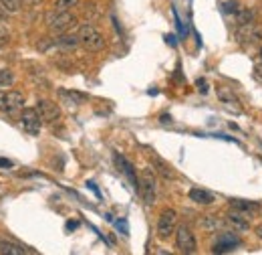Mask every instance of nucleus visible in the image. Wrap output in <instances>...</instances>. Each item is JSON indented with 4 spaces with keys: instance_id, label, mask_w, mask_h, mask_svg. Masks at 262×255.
Listing matches in <instances>:
<instances>
[{
    "instance_id": "nucleus-1",
    "label": "nucleus",
    "mask_w": 262,
    "mask_h": 255,
    "mask_svg": "<svg viewBox=\"0 0 262 255\" xmlns=\"http://www.w3.org/2000/svg\"><path fill=\"white\" fill-rule=\"evenodd\" d=\"M77 34H79L81 45H83L87 51H91V53H97V51H101V49L105 47V37H103V34L99 32V28H97L95 24H91V22L81 24Z\"/></svg>"
},
{
    "instance_id": "nucleus-2",
    "label": "nucleus",
    "mask_w": 262,
    "mask_h": 255,
    "mask_svg": "<svg viewBox=\"0 0 262 255\" xmlns=\"http://www.w3.org/2000/svg\"><path fill=\"white\" fill-rule=\"evenodd\" d=\"M45 22H47V26H49L51 32L63 34L67 28H71V26L77 22V18L73 16L71 10H55V8H53L51 12H47Z\"/></svg>"
},
{
    "instance_id": "nucleus-3",
    "label": "nucleus",
    "mask_w": 262,
    "mask_h": 255,
    "mask_svg": "<svg viewBox=\"0 0 262 255\" xmlns=\"http://www.w3.org/2000/svg\"><path fill=\"white\" fill-rule=\"evenodd\" d=\"M143 199L145 205H153L155 197H157V178L153 174L151 168H143L141 176H139V191H137Z\"/></svg>"
},
{
    "instance_id": "nucleus-4",
    "label": "nucleus",
    "mask_w": 262,
    "mask_h": 255,
    "mask_svg": "<svg viewBox=\"0 0 262 255\" xmlns=\"http://www.w3.org/2000/svg\"><path fill=\"white\" fill-rule=\"evenodd\" d=\"M234 37L240 45H256L262 41V26H258V22H254V20L238 24V30Z\"/></svg>"
},
{
    "instance_id": "nucleus-5",
    "label": "nucleus",
    "mask_w": 262,
    "mask_h": 255,
    "mask_svg": "<svg viewBox=\"0 0 262 255\" xmlns=\"http://www.w3.org/2000/svg\"><path fill=\"white\" fill-rule=\"evenodd\" d=\"M24 105V95L14 89H0V112L4 114H14L22 110Z\"/></svg>"
},
{
    "instance_id": "nucleus-6",
    "label": "nucleus",
    "mask_w": 262,
    "mask_h": 255,
    "mask_svg": "<svg viewBox=\"0 0 262 255\" xmlns=\"http://www.w3.org/2000/svg\"><path fill=\"white\" fill-rule=\"evenodd\" d=\"M176 245L182 253H196L198 251V241L196 235L192 233V229L188 225H180L176 229Z\"/></svg>"
},
{
    "instance_id": "nucleus-7",
    "label": "nucleus",
    "mask_w": 262,
    "mask_h": 255,
    "mask_svg": "<svg viewBox=\"0 0 262 255\" xmlns=\"http://www.w3.org/2000/svg\"><path fill=\"white\" fill-rule=\"evenodd\" d=\"M176 223H178V213L173 209L161 211V215L157 219V237L159 239H169L171 233L176 231Z\"/></svg>"
},
{
    "instance_id": "nucleus-8",
    "label": "nucleus",
    "mask_w": 262,
    "mask_h": 255,
    "mask_svg": "<svg viewBox=\"0 0 262 255\" xmlns=\"http://www.w3.org/2000/svg\"><path fill=\"white\" fill-rule=\"evenodd\" d=\"M20 124H22V130L30 136H38L40 134V128H42V120L36 112V107H26L22 110L20 114Z\"/></svg>"
},
{
    "instance_id": "nucleus-9",
    "label": "nucleus",
    "mask_w": 262,
    "mask_h": 255,
    "mask_svg": "<svg viewBox=\"0 0 262 255\" xmlns=\"http://www.w3.org/2000/svg\"><path fill=\"white\" fill-rule=\"evenodd\" d=\"M36 112H38L40 120L47 122V124H53V122H57L61 118L59 105L55 101H51V99H38L36 101Z\"/></svg>"
},
{
    "instance_id": "nucleus-10",
    "label": "nucleus",
    "mask_w": 262,
    "mask_h": 255,
    "mask_svg": "<svg viewBox=\"0 0 262 255\" xmlns=\"http://www.w3.org/2000/svg\"><path fill=\"white\" fill-rule=\"evenodd\" d=\"M224 225H228L232 231L236 233H242V231H248L250 229V223H248V217H244L242 213L238 211H230L226 217H224Z\"/></svg>"
},
{
    "instance_id": "nucleus-11",
    "label": "nucleus",
    "mask_w": 262,
    "mask_h": 255,
    "mask_svg": "<svg viewBox=\"0 0 262 255\" xmlns=\"http://www.w3.org/2000/svg\"><path fill=\"white\" fill-rule=\"evenodd\" d=\"M238 245H240V239H238L234 233H222L220 239H218V243L212 247V251H214V253H230V251H234Z\"/></svg>"
},
{
    "instance_id": "nucleus-12",
    "label": "nucleus",
    "mask_w": 262,
    "mask_h": 255,
    "mask_svg": "<svg viewBox=\"0 0 262 255\" xmlns=\"http://www.w3.org/2000/svg\"><path fill=\"white\" fill-rule=\"evenodd\" d=\"M59 99L63 101V103H67V105H73V107H77V105H83L85 101H87V95L85 93H81V91H75V89H65V87H59Z\"/></svg>"
},
{
    "instance_id": "nucleus-13",
    "label": "nucleus",
    "mask_w": 262,
    "mask_h": 255,
    "mask_svg": "<svg viewBox=\"0 0 262 255\" xmlns=\"http://www.w3.org/2000/svg\"><path fill=\"white\" fill-rule=\"evenodd\" d=\"M115 162H117L119 170H121V172L127 176V180L131 183V187H133L135 191H139V178H137V174H135V168H133V164H131L125 156H121V154H115Z\"/></svg>"
},
{
    "instance_id": "nucleus-14",
    "label": "nucleus",
    "mask_w": 262,
    "mask_h": 255,
    "mask_svg": "<svg viewBox=\"0 0 262 255\" xmlns=\"http://www.w3.org/2000/svg\"><path fill=\"white\" fill-rule=\"evenodd\" d=\"M230 209H232V211H238V213H242L244 217H250L252 213H256V211L260 209V205H258V203H252V201H240V199H232V201H230Z\"/></svg>"
},
{
    "instance_id": "nucleus-15",
    "label": "nucleus",
    "mask_w": 262,
    "mask_h": 255,
    "mask_svg": "<svg viewBox=\"0 0 262 255\" xmlns=\"http://www.w3.org/2000/svg\"><path fill=\"white\" fill-rule=\"evenodd\" d=\"M55 45L61 49V51H73V49H77V45H81V41H79V34H61V37H57L55 39Z\"/></svg>"
},
{
    "instance_id": "nucleus-16",
    "label": "nucleus",
    "mask_w": 262,
    "mask_h": 255,
    "mask_svg": "<svg viewBox=\"0 0 262 255\" xmlns=\"http://www.w3.org/2000/svg\"><path fill=\"white\" fill-rule=\"evenodd\" d=\"M190 201H194L198 205H212L214 203V195L204 191V189H192L190 191Z\"/></svg>"
},
{
    "instance_id": "nucleus-17",
    "label": "nucleus",
    "mask_w": 262,
    "mask_h": 255,
    "mask_svg": "<svg viewBox=\"0 0 262 255\" xmlns=\"http://www.w3.org/2000/svg\"><path fill=\"white\" fill-rule=\"evenodd\" d=\"M30 253L26 247L12 243V241H0V255H26Z\"/></svg>"
},
{
    "instance_id": "nucleus-18",
    "label": "nucleus",
    "mask_w": 262,
    "mask_h": 255,
    "mask_svg": "<svg viewBox=\"0 0 262 255\" xmlns=\"http://www.w3.org/2000/svg\"><path fill=\"white\" fill-rule=\"evenodd\" d=\"M151 162H153V166H155V170L163 176V178H173L176 174H173V170H171V166L169 164H165L159 156H155V154H151Z\"/></svg>"
},
{
    "instance_id": "nucleus-19",
    "label": "nucleus",
    "mask_w": 262,
    "mask_h": 255,
    "mask_svg": "<svg viewBox=\"0 0 262 255\" xmlns=\"http://www.w3.org/2000/svg\"><path fill=\"white\" fill-rule=\"evenodd\" d=\"M218 97L226 103V105H230L232 110H240V105H238V99H236V95L230 91V89H226V87H218Z\"/></svg>"
},
{
    "instance_id": "nucleus-20",
    "label": "nucleus",
    "mask_w": 262,
    "mask_h": 255,
    "mask_svg": "<svg viewBox=\"0 0 262 255\" xmlns=\"http://www.w3.org/2000/svg\"><path fill=\"white\" fill-rule=\"evenodd\" d=\"M16 83V75L10 69H0V89H10Z\"/></svg>"
},
{
    "instance_id": "nucleus-21",
    "label": "nucleus",
    "mask_w": 262,
    "mask_h": 255,
    "mask_svg": "<svg viewBox=\"0 0 262 255\" xmlns=\"http://www.w3.org/2000/svg\"><path fill=\"white\" fill-rule=\"evenodd\" d=\"M254 10H250V8H238V12L234 14V18H236V22L238 24H244V22H250V20H254Z\"/></svg>"
},
{
    "instance_id": "nucleus-22",
    "label": "nucleus",
    "mask_w": 262,
    "mask_h": 255,
    "mask_svg": "<svg viewBox=\"0 0 262 255\" xmlns=\"http://www.w3.org/2000/svg\"><path fill=\"white\" fill-rule=\"evenodd\" d=\"M202 227H204L206 231H216L218 227H222V221L216 219V217H204V219H202Z\"/></svg>"
},
{
    "instance_id": "nucleus-23",
    "label": "nucleus",
    "mask_w": 262,
    "mask_h": 255,
    "mask_svg": "<svg viewBox=\"0 0 262 255\" xmlns=\"http://www.w3.org/2000/svg\"><path fill=\"white\" fill-rule=\"evenodd\" d=\"M79 4V0H55V10H73Z\"/></svg>"
},
{
    "instance_id": "nucleus-24",
    "label": "nucleus",
    "mask_w": 262,
    "mask_h": 255,
    "mask_svg": "<svg viewBox=\"0 0 262 255\" xmlns=\"http://www.w3.org/2000/svg\"><path fill=\"white\" fill-rule=\"evenodd\" d=\"M0 4H2V8H4L6 12H10V14H14V12L20 10V0H0Z\"/></svg>"
},
{
    "instance_id": "nucleus-25",
    "label": "nucleus",
    "mask_w": 262,
    "mask_h": 255,
    "mask_svg": "<svg viewBox=\"0 0 262 255\" xmlns=\"http://www.w3.org/2000/svg\"><path fill=\"white\" fill-rule=\"evenodd\" d=\"M238 8H240V4H238V2H234V0H228V2H224V4H222V10H224L226 14H236V12H238Z\"/></svg>"
},
{
    "instance_id": "nucleus-26",
    "label": "nucleus",
    "mask_w": 262,
    "mask_h": 255,
    "mask_svg": "<svg viewBox=\"0 0 262 255\" xmlns=\"http://www.w3.org/2000/svg\"><path fill=\"white\" fill-rule=\"evenodd\" d=\"M115 227L123 233V235H129V227H127V221L125 219H121V221H115Z\"/></svg>"
},
{
    "instance_id": "nucleus-27",
    "label": "nucleus",
    "mask_w": 262,
    "mask_h": 255,
    "mask_svg": "<svg viewBox=\"0 0 262 255\" xmlns=\"http://www.w3.org/2000/svg\"><path fill=\"white\" fill-rule=\"evenodd\" d=\"M196 85H198V91L200 93H208V81L206 79H198Z\"/></svg>"
},
{
    "instance_id": "nucleus-28",
    "label": "nucleus",
    "mask_w": 262,
    "mask_h": 255,
    "mask_svg": "<svg viewBox=\"0 0 262 255\" xmlns=\"http://www.w3.org/2000/svg\"><path fill=\"white\" fill-rule=\"evenodd\" d=\"M173 16H176V26H178L180 34L184 37V34H186V30H184V24H182V20H180V16H178V10H176V8H173Z\"/></svg>"
},
{
    "instance_id": "nucleus-29",
    "label": "nucleus",
    "mask_w": 262,
    "mask_h": 255,
    "mask_svg": "<svg viewBox=\"0 0 262 255\" xmlns=\"http://www.w3.org/2000/svg\"><path fill=\"white\" fill-rule=\"evenodd\" d=\"M0 168H12V162L8 158H0Z\"/></svg>"
},
{
    "instance_id": "nucleus-30",
    "label": "nucleus",
    "mask_w": 262,
    "mask_h": 255,
    "mask_svg": "<svg viewBox=\"0 0 262 255\" xmlns=\"http://www.w3.org/2000/svg\"><path fill=\"white\" fill-rule=\"evenodd\" d=\"M159 122H161V124H171V116H167V114H163Z\"/></svg>"
},
{
    "instance_id": "nucleus-31",
    "label": "nucleus",
    "mask_w": 262,
    "mask_h": 255,
    "mask_svg": "<svg viewBox=\"0 0 262 255\" xmlns=\"http://www.w3.org/2000/svg\"><path fill=\"white\" fill-rule=\"evenodd\" d=\"M87 187H89V189H91V191H93L97 197H101V195H99V191H97V187H95V183H91V180H89V183H87Z\"/></svg>"
},
{
    "instance_id": "nucleus-32",
    "label": "nucleus",
    "mask_w": 262,
    "mask_h": 255,
    "mask_svg": "<svg viewBox=\"0 0 262 255\" xmlns=\"http://www.w3.org/2000/svg\"><path fill=\"white\" fill-rule=\"evenodd\" d=\"M77 227H79L77 221H69V223H67V229H69V231H71V229H77Z\"/></svg>"
},
{
    "instance_id": "nucleus-33",
    "label": "nucleus",
    "mask_w": 262,
    "mask_h": 255,
    "mask_svg": "<svg viewBox=\"0 0 262 255\" xmlns=\"http://www.w3.org/2000/svg\"><path fill=\"white\" fill-rule=\"evenodd\" d=\"M165 39H167V43H169L171 47H176V37H173V34H167Z\"/></svg>"
},
{
    "instance_id": "nucleus-34",
    "label": "nucleus",
    "mask_w": 262,
    "mask_h": 255,
    "mask_svg": "<svg viewBox=\"0 0 262 255\" xmlns=\"http://www.w3.org/2000/svg\"><path fill=\"white\" fill-rule=\"evenodd\" d=\"M254 73H256V77H260V79H262V63H260V65H256Z\"/></svg>"
},
{
    "instance_id": "nucleus-35",
    "label": "nucleus",
    "mask_w": 262,
    "mask_h": 255,
    "mask_svg": "<svg viewBox=\"0 0 262 255\" xmlns=\"http://www.w3.org/2000/svg\"><path fill=\"white\" fill-rule=\"evenodd\" d=\"M256 235H258V237L262 239V225H258V227H256Z\"/></svg>"
},
{
    "instance_id": "nucleus-36",
    "label": "nucleus",
    "mask_w": 262,
    "mask_h": 255,
    "mask_svg": "<svg viewBox=\"0 0 262 255\" xmlns=\"http://www.w3.org/2000/svg\"><path fill=\"white\" fill-rule=\"evenodd\" d=\"M26 4H38V2H42V0H24Z\"/></svg>"
},
{
    "instance_id": "nucleus-37",
    "label": "nucleus",
    "mask_w": 262,
    "mask_h": 255,
    "mask_svg": "<svg viewBox=\"0 0 262 255\" xmlns=\"http://www.w3.org/2000/svg\"><path fill=\"white\" fill-rule=\"evenodd\" d=\"M2 14H4V8H2V4H0V18H2Z\"/></svg>"
},
{
    "instance_id": "nucleus-38",
    "label": "nucleus",
    "mask_w": 262,
    "mask_h": 255,
    "mask_svg": "<svg viewBox=\"0 0 262 255\" xmlns=\"http://www.w3.org/2000/svg\"><path fill=\"white\" fill-rule=\"evenodd\" d=\"M260 61H262V49H260Z\"/></svg>"
}]
</instances>
